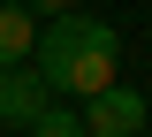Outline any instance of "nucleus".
<instances>
[{
    "mask_svg": "<svg viewBox=\"0 0 152 137\" xmlns=\"http://www.w3.org/2000/svg\"><path fill=\"white\" fill-rule=\"evenodd\" d=\"M31 69L46 84H53L61 99H91L99 84H114V69H122V31L99 15H46L38 23V46H31Z\"/></svg>",
    "mask_w": 152,
    "mask_h": 137,
    "instance_id": "obj_1",
    "label": "nucleus"
},
{
    "mask_svg": "<svg viewBox=\"0 0 152 137\" xmlns=\"http://www.w3.org/2000/svg\"><path fill=\"white\" fill-rule=\"evenodd\" d=\"M84 114V137H137L145 130V92L137 84H99L91 99H76Z\"/></svg>",
    "mask_w": 152,
    "mask_h": 137,
    "instance_id": "obj_2",
    "label": "nucleus"
},
{
    "mask_svg": "<svg viewBox=\"0 0 152 137\" xmlns=\"http://www.w3.org/2000/svg\"><path fill=\"white\" fill-rule=\"evenodd\" d=\"M46 99H61V92L38 76L31 61H8V69H0V130H31V122L46 114Z\"/></svg>",
    "mask_w": 152,
    "mask_h": 137,
    "instance_id": "obj_3",
    "label": "nucleus"
},
{
    "mask_svg": "<svg viewBox=\"0 0 152 137\" xmlns=\"http://www.w3.org/2000/svg\"><path fill=\"white\" fill-rule=\"evenodd\" d=\"M31 46H38L31 0H0V69H8V61H31Z\"/></svg>",
    "mask_w": 152,
    "mask_h": 137,
    "instance_id": "obj_4",
    "label": "nucleus"
},
{
    "mask_svg": "<svg viewBox=\"0 0 152 137\" xmlns=\"http://www.w3.org/2000/svg\"><path fill=\"white\" fill-rule=\"evenodd\" d=\"M23 137H84V114H76V99H69V107H61V99H46V114H38Z\"/></svg>",
    "mask_w": 152,
    "mask_h": 137,
    "instance_id": "obj_5",
    "label": "nucleus"
},
{
    "mask_svg": "<svg viewBox=\"0 0 152 137\" xmlns=\"http://www.w3.org/2000/svg\"><path fill=\"white\" fill-rule=\"evenodd\" d=\"M69 8H76V0H31V15H38V23H46V15H69Z\"/></svg>",
    "mask_w": 152,
    "mask_h": 137,
    "instance_id": "obj_6",
    "label": "nucleus"
},
{
    "mask_svg": "<svg viewBox=\"0 0 152 137\" xmlns=\"http://www.w3.org/2000/svg\"><path fill=\"white\" fill-rule=\"evenodd\" d=\"M137 137H145V130H137Z\"/></svg>",
    "mask_w": 152,
    "mask_h": 137,
    "instance_id": "obj_7",
    "label": "nucleus"
}]
</instances>
